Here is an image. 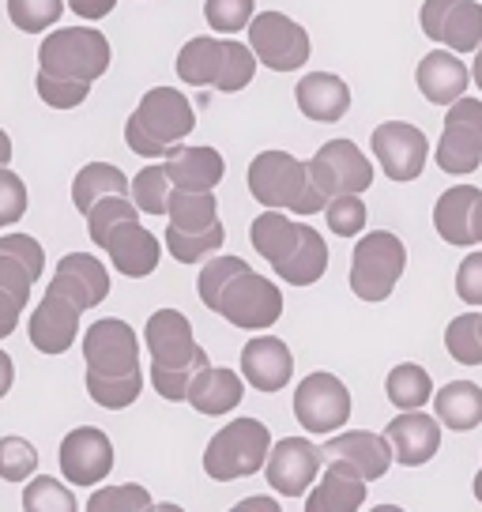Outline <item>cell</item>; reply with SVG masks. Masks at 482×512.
I'll list each match as a JSON object with an SVG mask.
<instances>
[{"instance_id": "cell-1", "label": "cell", "mask_w": 482, "mask_h": 512, "mask_svg": "<svg viewBox=\"0 0 482 512\" xmlns=\"http://www.w3.org/2000/svg\"><path fill=\"white\" fill-rule=\"evenodd\" d=\"M200 302L241 332H264L283 317V294L268 275L253 272L241 256H208L200 279Z\"/></svg>"}, {"instance_id": "cell-2", "label": "cell", "mask_w": 482, "mask_h": 512, "mask_svg": "<svg viewBox=\"0 0 482 512\" xmlns=\"http://www.w3.org/2000/svg\"><path fill=\"white\" fill-rule=\"evenodd\" d=\"M83 362H87V396L106 411H125L144 392L140 369V339L121 317L95 320L83 332Z\"/></svg>"}, {"instance_id": "cell-3", "label": "cell", "mask_w": 482, "mask_h": 512, "mask_svg": "<svg viewBox=\"0 0 482 512\" xmlns=\"http://www.w3.org/2000/svg\"><path fill=\"white\" fill-rule=\"evenodd\" d=\"M144 343L151 351V388L162 400L181 403L196 369L208 366V351L196 343L189 317L177 309H155L147 317Z\"/></svg>"}, {"instance_id": "cell-4", "label": "cell", "mask_w": 482, "mask_h": 512, "mask_svg": "<svg viewBox=\"0 0 482 512\" xmlns=\"http://www.w3.org/2000/svg\"><path fill=\"white\" fill-rule=\"evenodd\" d=\"M196 128L193 102L177 87H155L140 98V106L125 121V144L140 159H166L170 147L185 144Z\"/></svg>"}, {"instance_id": "cell-5", "label": "cell", "mask_w": 482, "mask_h": 512, "mask_svg": "<svg viewBox=\"0 0 482 512\" xmlns=\"http://www.w3.org/2000/svg\"><path fill=\"white\" fill-rule=\"evenodd\" d=\"M257 53L238 42V38H211V34H200V38H189L181 53H177V76L189 87H215L223 95H234L241 87H249L253 76H257Z\"/></svg>"}, {"instance_id": "cell-6", "label": "cell", "mask_w": 482, "mask_h": 512, "mask_svg": "<svg viewBox=\"0 0 482 512\" xmlns=\"http://www.w3.org/2000/svg\"><path fill=\"white\" fill-rule=\"evenodd\" d=\"M249 192L260 208L294 211L302 219L324 211L328 204V196L313 185L306 162L287 151H260L257 159L249 162Z\"/></svg>"}, {"instance_id": "cell-7", "label": "cell", "mask_w": 482, "mask_h": 512, "mask_svg": "<svg viewBox=\"0 0 482 512\" xmlns=\"http://www.w3.org/2000/svg\"><path fill=\"white\" fill-rule=\"evenodd\" d=\"M113 61V49L102 31L91 27H61L49 31L38 46V72H46L53 80L83 83L91 87L95 80L106 76Z\"/></svg>"}, {"instance_id": "cell-8", "label": "cell", "mask_w": 482, "mask_h": 512, "mask_svg": "<svg viewBox=\"0 0 482 512\" xmlns=\"http://www.w3.org/2000/svg\"><path fill=\"white\" fill-rule=\"evenodd\" d=\"M272 433L260 418H234L204 448V471L211 482H238L268 464Z\"/></svg>"}, {"instance_id": "cell-9", "label": "cell", "mask_w": 482, "mask_h": 512, "mask_svg": "<svg viewBox=\"0 0 482 512\" xmlns=\"http://www.w3.org/2000/svg\"><path fill=\"white\" fill-rule=\"evenodd\" d=\"M407 272V245L392 230H373L354 241L351 256V290L358 302H388V294Z\"/></svg>"}, {"instance_id": "cell-10", "label": "cell", "mask_w": 482, "mask_h": 512, "mask_svg": "<svg viewBox=\"0 0 482 512\" xmlns=\"http://www.w3.org/2000/svg\"><path fill=\"white\" fill-rule=\"evenodd\" d=\"M437 166L449 177H467L482 166V98H456L437 140Z\"/></svg>"}, {"instance_id": "cell-11", "label": "cell", "mask_w": 482, "mask_h": 512, "mask_svg": "<svg viewBox=\"0 0 482 512\" xmlns=\"http://www.w3.org/2000/svg\"><path fill=\"white\" fill-rule=\"evenodd\" d=\"M294 418L302 422V430L328 437V433L343 430L351 422V392L339 381L336 373H309L302 377L298 392H294Z\"/></svg>"}, {"instance_id": "cell-12", "label": "cell", "mask_w": 482, "mask_h": 512, "mask_svg": "<svg viewBox=\"0 0 482 512\" xmlns=\"http://www.w3.org/2000/svg\"><path fill=\"white\" fill-rule=\"evenodd\" d=\"M249 49L272 72H298L309 61V31L283 12H260L249 19Z\"/></svg>"}, {"instance_id": "cell-13", "label": "cell", "mask_w": 482, "mask_h": 512, "mask_svg": "<svg viewBox=\"0 0 482 512\" xmlns=\"http://www.w3.org/2000/svg\"><path fill=\"white\" fill-rule=\"evenodd\" d=\"M418 23L426 38L452 53H475L482 46V0H426Z\"/></svg>"}, {"instance_id": "cell-14", "label": "cell", "mask_w": 482, "mask_h": 512, "mask_svg": "<svg viewBox=\"0 0 482 512\" xmlns=\"http://www.w3.org/2000/svg\"><path fill=\"white\" fill-rule=\"evenodd\" d=\"M370 147L381 170L388 174V181H415L426 162H430V140L418 125H407V121H385V125L373 128Z\"/></svg>"}, {"instance_id": "cell-15", "label": "cell", "mask_w": 482, "mask_h": 512, "mask_svg": "<svg viewBox=\"0 0 482 512\" xmlns=\"http://www.w3.org/2000/svg\"><path fill=\"white\" fill-rule=\"evenodd\" d=\"M313 185L324 196H339V192H366L373 185V162L358 151L351 140H328V144L306 162Z\"/></svg>"}, {"instance_id": "cell-16", "label": "cell", "mask_w": 482, "mask_h": 512, "mask_svg": "<svg viewBox=\"0 0 482 512\" xmlns=\"http://www.w3.org/2000/svg\"><path fill=\"white\" fill-rule=\"evenodd\" d=\"M324 467V452L306 437H283L275 441L272 452H268V464H264V475L272 482L275 494L283 497H302L309 494V486L317 482Z\"/></svg>"}, {"instance_id": "cell-17", "label": "cell", "mask_w": 482, "mask_h": 512, "mask_svg": "<svg viewBox=\"0 0 482 512\" xmlns=\"http://www.w3.org/2000/svg\"><path fill=\"white\" fill-rule=\"evenodd\" d=\"M57 464H61L65 482H72V486L106 482V475L113 471V441L95 426H80V430L65 433Z\"/></svg>"}, {"instance_id": "cell-18", "label": "cell", "mask_w": 482, "mask_h": 512, "mask_svg": "<svg viewBox=\"0 0 482 512\" xmlns=\"http://www.w3.org/2000/svg\"><path fill=\"white\" fill-rule=\"evenodd\" d=\"M46 290L61 294V298H68V302L80 305L87 313V309H95V305L110 298V272L91 253H68L61 256V264H57Z\"/></svg>"}, {"instance_id": "cell-19", "label": "cell", "mask_w": 482, "mask_h": 512, "mask_svg": "<svg viewBox=\"0 0 482 512\" xmlns=\"http://www.w3.org/2000/svg\"><path fill=\"white\" fill-rule=\"evenodd\" d=\"M385 441L392 445V460L403 467H422L430 464L441 448V422L437 415L418 411H400L385 426Z\"/></svg>"}, {"instance_id": "cell-20", "label": "cell", "mask_w": 482, "mask_h": 512, "mask_svg": "<svg viewBox=\"0 0 482 512\" xmlns=\"http://www.w3.org/2000/svg\"><path fill=\"white\" fill-rule=\"evenodd\" d=\"M80 317V305H72L68 298L46 290V298L34 305L31 324H27L31 347L42 354H65L76 343V336H80Z\"/></svg>"}, {"instance_id": "cell-21", "label": "cell", "mask_w": 482, "mask_h": 512, "mask_svg": "<svg viewBox=\"0 0 482 512\" xmlns=\"http://www.w3.org/2000/svg\"><path fill=\"white\" fill-rule=\"evenodd\" d=\"M102 249L110 253V264L121 275L144 279V275H151L159 268L162 241L155 238L147 226H140V219H125V223H117L110 234H106Z\"/></svg>"}, {"instance_id": "cell-22", "label": "cell", "mask_w": 482, "mask_h": 512, "mask_svg": "<svg viewBox=\"0 0 482 512\" xmlns=\"http://www.w3.org/2000/svg\"><path fill=\"white\" fill-rule=\"evenodd\" d=\"M241 377L257 392H283L294 377V354L279 336H253L241 347Z\"/></svg>"}, {"instance_id": "cell-23", "label": "cell", "mask_w": 482, "mask_h": 512, "mask_svg": "<svg viewBox=\"0 0 482 512\" xmlns=\"http://www.w3.org/2000/svg\"><path fill=\"white\" fill-rule=\"evenodd\" d=\"M321 452L324 460L351 464L366 482H377L392 467V445L385 441V433H370V430L328 433V445Z\"/></svg>"}, {"instance_id": "cell-24", "label": "cell", "mask_w": 482, "mask_h": 512, "mask_svg": "<svg viewBox=\"0 0 482 512\" xmlns=\"http://www.w3.org/2000/svg\"><path fill=\"white\" fill-rule=\"evenodd\" d=\"M162 166H166L170 185L181 192H215V185H219L226 174V162L215 147L174 144L170 155L162 159Z\"/></svg>"}, {"instance_id": "cell-25", "label": "cell", "mask_w": 482, "mask_h": 512, "mask_svg": "<svg viewBox=\"0 0 482 512\" xmlns=\"http://www.w3.org/2000/svg\"><path fill=\"white\" fill-rule=\"evenodd\" d=\"M415 83H418V91L426 95V102L452 106L456 98L467 95L471 72H467V64L460 61V53H452V49H430V53L418 61Z\"/></svg>"}, {"instance_id": "cell-26", "label": "cell", "mask_w": 482, "mask_h": 512, "mask_svg": "<svg viewBox=\"0 0 482 512\" xmlns=\"http://www.w3.org/2000/svg\"><path fill=\"white\" fill-rule=\"evenodd\" d=\"M245 396V377H238L234 369L223 366H204L196 369V377L189 381V392H185V403L193 407L196 415H208V418H223L230 415L234 407Z\"/></svg>"}, {"instance_id": "cell-27", "label": "cell", "mask_w": 482, "mask_h": 512, "mask_svg": "<svg viewBox=\"0 0 482 512\" xmlns=\"http://www.w3.org/2000/svg\"><path fill=\"white\" fill-rule=\"evenodd\" d=\"M294 102L317 125H336L351 110V87L332 72H309L294 87Z\"/></svg>"}, {"instance_id": "cell-28", "label": "cell", "mask_w": 482, "mask_h": 512, "mask_svg": "<svg viewBox=\"0 0 482 512\" xmlns=\"http://www.w3.org/2000/svg\"><path fill=\"white\" fill-rule=\"evenodd\" d=\"M321 482L309 490L306 509L309 512H354L366 501V479L343 460H324Z\"/></svg>"}, {"instance_id": "cell-29", "label": "cell", "mask_w": 482, "mask_h": 512, "mask_svg": "<svg viewBox=\"0 0 482 512\" xmlns=\"http://www.w3.org/2000/svg\"><path fill=\"white\" fill-rule=\"evenodd\" d=\"M482 189L479 185H452L437 196L434 204V226L441 241H449V245H475L471 241V215H475V204H479Z\"/></svg>"}, {"instance_id": "cell-30", "label": "cell", "mask_w": 482, "mask_h": 512, "mask_svg": "<svg viewBox=\"0 0 482 512\" xmlns=\"http://www.w3.org/2000/svg\"><path fill=\"white\" fill-rule=\"evenodd\" d=\"M306 226L309 223H298V219H290V215H283V211L268 208L264 215L253 219L249 238H253V249H257L272 268H279V264L298 249V241H302V234H306Z\"/></svg>"}, {"instance_id": "cell-31", "label": "cell", "mask_w": 482, "mask_h": 512, "mask_svg": "<svg viewBox=\"0 0 482 512\" xmlns=\"http://www.w3.org/2000/svg\"><path fill=\"white\" fill-rule=\"evenodd\" d=\"M434 415L456 433L475 430L482 422V388L475 381H449L434 392Z\"/></svg>"}, {"instance_id": "cell-32", "label": "cell", "mask_w": 482, "mask_h": 512, "mask_svg": "<svg viewBox=\"0 0 482 512\" xmlns=\"http://www.w3.org/2000/svg\"><path fill=\"white\" fill-rule=\"evenodd\" d=\"M328 272V241L306 226V234L298 241V249L275 268V275L290 283V287H313V283H321V275Z\"/></svg>"}, {"instance_id": "cell-33", "label": "cell", "mask_w": 482, "mask_h": 512, "mask_svg": "<svg viewBox=\"0 0 482 512\" xmlns=\"http://www.w3.org/2000/svg\"><path fill=\"white\" fill-rule=\"evenodd\" d=\"M110 192H121V196H129V177L121 166H113V162H87L76 181H72V204L87 215V208L102 200V196H110Z\"/></svg>"}, {"instance_id": "cell-34", "label": "cell", "mask_w": 482, "mask_h": 512, "mask_svg": "<svg viewBox=\"0 0 482 512\" xmlns=\"http://www.w3.org/2000/svg\"><path fill=\"white\" fill-rule=\"evenodd\" d=\"M385 392L396 411H418L434 400V381L418 362H400L385 377Z\"/></svg>"}, {"instance_id": "cell-35", "label": "cell", "mask_w": 482, "mask_h": 512, "mask_svg": "<svg viewBox=\"0 0 482 512\" xmlns=\"http://www.w3.org/2000/svg\"><path fill=\"white\" fill-rule=\"evenodd\" d=\"M162 241H166V249H170V256H174L177 264H204L208 256H215L223 249L226 230H223V223H211V226H204V230H177V226H166Z\"/></svg>"}, {"instance_id": "cell-36", "label": "cell", "mask_w": 482, "mask_h": 512, "mask_svg": "<svg viewBox=\"0 0 482 512\" xmlns=\"http://www.w3.org/2000/svg\"><path fill=\"white\" fill-rule=\"evenodd\" d=\"M166 215H170V226H177V230H204V226L219 223V204H215V192L170 189Z\"/></svg>"}, {"instance_id": "cell-37", "label": "cell", "mask_w": 482, "mask_h": 512, "mask_svg": "<svg viewBox=\"0 0 482 512\" xmlns=\"http://www.w3.org/2000/svg\"><path fill=\"white\" fill-rule=\"evenodd\" d=\"M445 351L460 366H482V313L467 309V313L449 320V328H445Z\"/></svg>"}, {"instance_id": "cell-38", "label": "cell", "mask_w": 482, "mask_h": 512, "mask_svg": "<svg viewBox=\"0 0 482 512\" xmlns=\"http://www.w3.org/2000/svg\"><path fill=\"white\" fill-rule=\"evenodd\" d=\"M170 189H174V185H170L162 162H151V166H144L136 177H129V196L136 200V208L144 211V215H166Z\"/></svg>"}, {"instance_id": "cell-39", "label": "cell", "mask_w": 482, "mask_h": 512, "mask_svg": "<svg viewBox=\"0 0 482 512\" xmlns=\"http://www.w3.org/2000/svg\"><path fill=\"white\" fill-rule=\"evenodd\" d=\"M140 215H144V211L136 208V200H132V196L110 192V196H102V200H95V204L87 208V234H91L95 245H102L113 226L125 223V219H140Z\"/></svg>"}, {"instance_id": "cell-40", "label": "cell", "mask_w": 482, "mask_h": 512, "mask_svg": "<svg viewBox=\"0 0 482 512\" xmlns=\"http://www.w3.org/2000/svg\"><path fill=\"white\" fill-rule=\"evenodd\" d=\"M366 215L370 211L362 204V192H339V196H328V204H324V219L336 238H362Z\"/></svg>"}, {"instance_id": "cell-41", "label": "cell", "mask_w": 482, "mask_h": 512, "mask_svg": "<svg viewBox=\"0 0 482 512\" xmlns=\"http://www.w3.org/2000/svg\"><path fill=\"white\" fill-rule=\"evenodd\" d=\"M23 509L27 512H76V494L53 475H38L23 490Z\"/></svg>"}, {"instance_id": "cell-42", "label": "cell", "mask_w": 482, "mask_h": 512, "mask_svg": "<svg viewBox=\"0 0 482 512\" xmlns=\"http://www.w3.org/2000/svg\"><path fill=\"white\" fill-rule=\"evenodd\" d=\"M61 12H65V0H8V19L23 34H38L57 27Z\"/></svg>"}, {"instance_id": "cell-43", "label": "cell", "mask_w": 482, "mask_h": 512, "mask_svg": "<svg viewBox=\"0 0 482 512\" xmlns=\"http://www.w3.org/2000/svg\"><path fill=\"white\" fill-rule=\"evenodd\" d=\"M38 467V448L27 437H0V479L4 482H27Z\"/></svg>"}, {"instance_id": "cell-44", "label": "cell", "mask_w": 482, "mask_h": 512, "mask_svg": "<svg viewBox=\"0 0 482 512\" xmlns=\"http://www.w3.org/2000/svg\"><path fill=\"white\" fill-rule=\"evenodd\" d=\"M155 501L147 494L144 486H136V482H125V486H102L91 494L87 501V509L91 512H144L151 509Z\"/></svg>"}, {"instance_id": "cell-45", "label": "cell", "mask_w": 482, "mask_h": 512, "mask_svg": "<svg viewBox=\"0 0 482 512\" xmlns=\"http://www.w3.org/2000/svg\"><path fill=\"white\" fill-rule=\"evenodd\" d=\"M257 16V0H204V19L211 31L238 34Z\"/></svg>"}, {"instance_id": "cell-46", "label": "cell", "mask_w": 482, "mask_h": 512, "mask_svg": "<svg viewBox=\"0 0 482 512\" xmlns=\"http://www.w3.org/2000/svg\"><path fill=\"white\" fill-rule=\"evenodd\" d=\"M34 87H38V98H42L46 106H53V110H76V106H83L87 95H91V87L68 83V80H53V76H46V72H38Z\"/></svg>"}, {"instance_id": "cell-47", "label": "cell", "mask_w": 482, "mask_h": 512, "mask_svg": "<svg viewBox=\"0 0 482 512\" xmlns=\"http://www.w3.org/2000/svg\"><path fill=\"white\" fill-rule=\"evenodd\" d=\"M27 204H31V196H27L23 177L0 166V226H16L27 215Z\"/></svg>"}, {"instance_id": "cell-48", "label": "cell", "mask_w": 482, "mask_h": 512, "mask_svg": "<svg viewBox=\"0 0 482 512\" xmlns=\"http://www.w3.org/2000/svg\"><path fill=\"white\" fill-rule=\"evenodd\" d=\"M456 294L471 309H482V249L479 253H467L464 264L456 268Z\"/></svg>"}, {"instance_id": "cell-49", "label": "cell", "mask_w": 482, "mask_h": 512, "mask_svg": "<svg viewBox=\"0 0 482 512\" xmlns=\"http://www.w3.org/2000/svg\"><path fill=\"white\" fill-rule=\"evenodd\" d=\"M0 253L23 260L34 275H42V268H46V249H42V241L31 238V234H4V238H0Z\"/></svg>"}, {"instance_id": "cell-50", "label": "cell", "mask_w": 482, "mask_h": 512, "mask_svg": "<svg viewBox=\"0 0 482 512\" xmlns=\"http://www.w3.org/2000/svg\"><path fill=\"white\" fill-rule=\"evenodd\" d=\"M23 309H27V298H19V294L0 287V339H8L12 332H16Z\"/></svg>"}, {"instance_id": "cell-51", "label": "cell", "mask_w": 482, "mask_h": 512, "mask_svg": "<svg viewBox=\"0 0 482 512\" xmlns=\"http://www.w3.org/2000/svg\"><path fill=\"white\" fill-rule=\"evenodd\" d=\"M68 8L80 19H91V23H95V19L110 16L113 8H117V0H68Z\"/></svg>"}, {"instance_id": "cell-52", "label": "cell", "mask_w": 482, "mask_h": 512, "mask_svg": "<svg viewBox=\"0 0 482 512\" xmlns=\"http://www.w3.org/2000/svg\"><path fill=\"white\" fill-rule=\"evenodd\" d=\"M12 381H16V362H12V354L0 351V400L12 392Z\"/></svg>"}, {"instance_id": "cell-53", "label": "cell", "mask_w": 482, "mask_h": 512, "mask_svg": "<svg viewBox=\"0 0 482 512\" xmlns=\"http://www.w3.org/2000/svg\"><path fill=\"white\" fill-rule=\"evenodd\" d=\"M238 509H268V512H279V501H275V497H245Z\"/></svg>"}, {"instance_id": "cell-54", "label": "cell", "mask_w": 482, "mask_h": 512, "mask_svg": "<svg viewBox=\"0 0 482 512\" xmlns=\"http://www.w3.org/2000/svg\"><path fill=\"white\" fill-rule=\"evenodd\" d=\"M471 241L482 245V196H479V204H475V215H471Z\"/></svg>"}, {"instance_id": "cell-55", "label": "cell", "mask_w": 482, "mask_h": 512, "mask_svg": "<svg viewBox=\"0 0 482 512\" xmlns=\"http://www.w3.org/2000/svg\"><path fill=\"white\" fill-rule=\"evenodd\" d=\"M12 162V136L0 128V166H8Z\"/></svg>"}, {"instance_id": "cell-56", "label": "cell", "mask_w": 482, "mask_h": 512, "mask_svg": "<svg viewBox=\"0 0 482 512\" xmlns=\"http://www.w3.org/2000/svg\"><path fill=\"white\" fill-rule=\"evenodd\" d=\"M471 83L482 91V46L475 49V61H471Z\"/></svg>"}, {"instance_id": "cell-57", "label": "cell", "mask_w": 482, "mask_h": 512, "mask_svg": "<svg viewBox=\"0 0 482 512\" xmlns=\"http://www.w3.org/2000/svg\"><path fill=\"white\" fill-rule=\"evenodd\" d=\"M471 490H475V497L482 501V467H479V475H475V482H471Z\"/></svg>"}]
</instances>
